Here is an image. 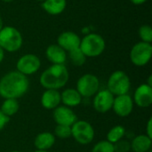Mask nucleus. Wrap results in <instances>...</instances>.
<instances>
[{"label": "nucleus", "mask_w": 152, "mask_h": 152, "mask_svg": "<svg viewBox=\"0 0 152 152\" xmlns=\"http://www.w3.org/2000/svg\"><path fill=\"white\" fill-rule=\"evenodd\" d=\"M29 88L28 77L17 70L10 71L0 78V96L4 99L21 98Z\"/></svg>", "instance_id": "obj_1"}, {"label": "nucleus", "mask_w": 152, "mask_h": 152, "mask_svg": "<svg viewBox=\"0 0 152 152\" xmlns=\"http://www.w3.org/2000/svg\"><path fill=\"white\" fill-rule=\"evenodd\" d=\"M69 79V73L65 64H52L42 72L39 77L40 85L45 89L60 90Z\"/></svg>", "instance_id": "obj_2"}, {"label": "nucleus", "mask_w": 152, "mask_h": 152, "mask_svg": "<svg viewBox=\"0 0 152 152\" xmlns=\"http://www.w3.org/2000/svg\"><path fill=\"white\" fill-rule=\"evenodd\" d=\"M22 44V35L16 28L6 26L0 30V46L4 52L15 53L20 49Z\"/></svg>", "instance_id": "obj_3"}, {"label": "nucleus", "mask_w": 152, "mask_h": 152, "mask_svg": "<svg viewBox=\"0 0 152 152\" xmlns=\"http://www.w3.org/2000/svg\"><path fill=\"white\" fill-rule=\"evenodd\" d=\"M106 43L104 38L96 33H87L80 42L79 48L88 58L100 56L105 50Z\"/></svg>", "instance_id": "obj_4"}, {"label": "nucleus", "mask_w": 152, "mask_h": 152, "mask_svg": "<svg viewBox=\"0 0 152 152\" xmlns=\"http://www.w3.org/2000/svg\"><path fill=\"white\" fill-rule=\"evenodd\" d=\"M131 88V80L129 76L123 70H116L110 74L107 89L114 95H123L129 93Z\"/></svg>", "instance_id": "obj_5"}, {"label": "nucleus", "mask_w": 152, "mask_h": 152, "mask_svg": "<svg viewBox=\"0 0 152 152\" xmlns=\"http://www.w3.org/2000/svg\"><path fill=\"white\" fill-rule=\"evenodd\" d=\"M95 136L94 126L86 120H77L71 126V137L81 145L90 144Z\"/></svg>", "instance_id": "obj_6"}, {"label": "nucleus", "mask_w": 152, "mask_h": 152, "mask_svg": "<svg viewBox=\"0 0 152 152\" xmlns=\"http://www.w3.org/2000/svg\"><path fill=\"white\" fill-rule=\"evenodd\" d=\"M76 89L82 98L94 97V95L100 90V80L98 77L94 74H84L77 79Z\"/></svg>", "instance_id": "obj_7"}, {"label": "nucleus", "mask_w": 152, "mask_h": 152, "mask_svg": "<svg viewBox=\"0 0 152 152\" xmlns=\"http://www.w3.org/2000/svg\"><path fill=\"white\" fill-rule=\"evenodd\" d=\"M152 56V45L150 43L138 42L130 51V61L137 67H143L147 65Z\"/></svg>", "instance_id": "obj_8"}, {"label": "nucleus", "mask_w": 152, "mask_h": 152, "mask_svg": "<svg viewBox=\"0 0 152 152\" xmlns=\"http://www.w3.org/2000/svg\"><path fill=\"white\" fill-rule=\"evenodd\" d=\"M41 67V61L36 54L26 53L22 55L16 63V70L24 76H31L37 73Z\"/></svg>", "instance_id": "obj_9"}, {"label": "nucleus", "mask_w": 152, "mask_h": 152, "mask_svg": "<svg viewBox=\"0 0 152 152\" xmlns=\"http://www.w3.org/2000/svg\"><path fill=\"white\" fill-rule=\"evenodd\" d=\"M115 96L106 88L99 90L93 99V107L99 113H107L112 109Z\"/></svg>", "instance_id": "obj_10"}, {"label": "nucleus", "mask_w": 152, "mask_h": 152, "mask_svg": "<svg viewBox=\"0 0 152 152\" xmlns=\"http://www.w3.org/2000/svg\"><path fill=\"white\" fill-rule=\"evenodd\" d=\"M134 107V103L132 96L126 94L115 96L111 110L117 116L120 118H126L133 112Z\"/></svg>", "instance_id": "obj_11"}, {"label": "nucleus", "mask_w": 152, "mask_h": 152, "mask_svg": "<svg viewBox=\"0 0 152 152\" xmlns=\"http://www.w3.org/2000/svg\"><path fill=\"white\" fill-rule=\"evenodd\" d=\"M53 118L57 125L69 126H71L77 120L74 110L64 105H59L53 110Z\"/></svg>", "instance_id": "obj_12"}, {"label": "nucleus", "mask_w": 152, "mask_h": 152, "mask_svg": "<svg viewBox=\"0 0 152 152\" xmlns=\"http://www.w3.org/2000/svg\"><path fill=\"white\" fill-rule=\"evenodd\" d=\"M132 98L134 105L140 108H149L152 104V86L146 83L140 85Z\"/></svg>", "instance_id": "obj_13"}, {"label": "nucleus", "mask_w": 152, "mask_h": 152, "mask_svg": "<svg viewBox=\"0 0 152 152\" xmlns=\"http://www.w3.org/2000/svg\"><path fill=\"white\" fill-rule=\"evenodd\" d=\"M80 37L73 31H64L57 37V45L66 52H70L80 45Z\"/></svg>", "instance_id": "obj_14"}, {"label": "nucleus", "mask_w": 152, "mask_h": 152, "mask_svg": "<svg viewBox=\"0 0 152 152\" xmlns=\"http://www.w3.org/2000/svg\"><path fill=\"white\" fill-rule=\"evenodd\" d=\"M41 105L44 109L53 110L61 105V92L59 90L45 89L41 95Z\"/></svg>", "instance_id": "obj_15"}, {"label": "nucleus", "mask_w": 152, "mask_h": 152, "mask_svg": "<svg viewBox=\"0 0 152 152\" xmlns=\"http://www.w3.org/2000/svg\"><path fill=\"white\" fill-rule=\"evenodd\" d=\"M83 98L76 88H66L61 93V102L62 105L69 108H75L82 103Z\"/></svg>", "instance_id": "obj_16"}, {"label": "nucleus", "mask_w": 152, "mask_h": 152, "mask_svg": "<svg viewBox=\"0 0 152 152\" xmlns=\"http://www.w3.org/2000/svg\"><path fill=\"white\" fill-rule=\"evenodd\" d=\"M45 56L52 64H64L67 60V52L57 44L50 45L45 50Z\"/></svg>", "instance_id": "obj_17"}, {"label": "nucleus", "mask_w": 152, "mask_h": 152, "mask_svg": "<svg viewBox=\"0 0 152 152\" xmlns=\"http://www.w3.org/2000/svg\"><path fill=\"white\" fill-rule=\"evenodd\" d=\"M55 140H56V137L54 136L53 133L42 132L36 136L34 140V145L37 150L48 151L54 145Z\"/></svg>", "instance_id": "obj_18"}, {"label": "nucleus", "mask_w": 152, "mask_h": 152, "mask_svg": "<svg viewBox=\"0 0 152 152\" xmlns=\"http://www.w3.org/2000/svg\"><path fill=\"white\" fill-rule=\"evenodd\" d=\"M131 142V151L134 152H148L151 150L152 139L146 134L134 136Z\"/></svg>", "instance_id": "obj_19"}, {"label": "nucleus", "mask_w": 152, "mask_h": 152, "mask_svg": "<svg viewBox=\"0 0 152 152\" xmlns=\"http://www.w3.org/2000/svg\"><path fill=\"white\" fill-rule=\"evenodd\" d=\"M67 6V0H45L42 8L50 15H59L64 12Z\"/></svg>", "instance_id": "obj_20"}, {"label": "nucleus", "mask_w": 152, "mask_h": 152, "mask_svg": "<svg viewBox=\"0 0 152 152\" xmlns=\"http://www.w3.org/2000/svg\"><path fill=\"white\" fill-rule=\"evenodd\" d=\"M20 109L18 100L16 99H4L1 104L0 110L9 118L14 116Z\"/></svg>", "instance_id": "obj_21"}, {"label": "nucleus", "mask_w": 152, "mask_h": 152, "mask_svg": "<svg viewBox=\"0 0 152 152\" xmlns=\"http://www.w3.org/2000/svg\"><path fill=\"white\" fill-rule=\"evenodd\" d=\"M126 131L123 126H120V125L115 126L111 129H110V131L108 132L106 140L110 142V143L114 144L117 142L124 139V137L126 136Z\"/></svg>", "instance_id": "obj_22"}, {"label": "nucleus", "mask_w": 152, "mask_h": 152, "mask_svg": "<svg viewBox=\"0 0 152 152\" xmlns=\"http://www.w3.org/2000/svg\"><path fill=\"white\" fill-rule=\"evenodd\" d=\"M69 58L74 66L80 67L86 63L87 57L84 54V53L78 47V48H76V49L69 52Z\"/></svg>", "instance_id": "obj_23"}, {"label": "nucleus", "mask_w": 152, "mask_h": 152, "mask_svg": "<svg viewBox=\"0 0 152 152\" xmlns=\"http://www.w3.org/2000/svg\"><path fill=\"white\" fill-rule=\"evenodd\" d=\"M54 136L61 140L69 139L71 137V126L57 125L54 129Z\"/></svg>", "instance_id": "obj_24"}, {"label": "nucleus", "mask_w": 152, "mask_h": 152, "mask_svg": "<svg viewBox=\"0 0 152 152\" xmlns=\"http://www.w3.org/2000/svg\"><path fill=\"white\" fill-rule=\"evenodd\" d=\"M139 37L142 42L145 43H150L151 44L152 42V28L151 25L144 24L142 25L139 28Z\"/></svg>", "instance_id": "obj_25"}, {"label": "nucleus", "mask_w": 152, "mask_h": 152, "mask_svg": "<svg viewBox=\"0 0 152 152\" xmlns=\"http://www.w3.org/2000/svg\"><path fill=\"white\" fill-rule=\"evenodd\" d=\"M91 152H114V146L107 140L100 141L93 146Z\"/></svg>", "instance_id": "obj_26"}, {"label": "nucleus", "mask_w": 152, "mask_h": 152, "mask_svg": "<svg viewBox=\"0 0 152 152\" xmlns=\"http://www.w3.org/2000/svg\"><path fill=\"white\" fill-rule=\"evenodd\" d=\"M114 152H129L131 151V142L128 140L122 139L113 144Z\"/></svg>", "instance_id": "obj_27"}, {"label": "nucleus", "mask_w": 152, "mask_h": 152, "mask_svg": "<svg viewBox=\"0 0 152 152\" xmlns=\"http://www.w3.org/2000/svg\"><path fill=\"white\" fill-rule=\"evenodd\" d=\"M10 118L8 117H6L1 110H0V131H2L7 125V123L9 122Z\"/></svg>", "instance_id": "obj_28"}, {"label": "nucleus", "mask_w": 152, "mask_h": 152, "mask_svg": "<svg viewBox=\"0 0 152 152\" xmlns=\"http://www.w3.org/2000/svg\"><path fill=\"white\" fill-rule=\"evenodd\" d=\"M145 129H146V133H145V134L152 139V118H149V120H148V122H147V125H146V128H145Z\"/></svg>", "instance_id": "obj_29"}, {"label": "nucleus", "mask_w": 152, "mask_h": 152, "mask_svg": "<svg viewBox=\"0 0 152 152\" xmlns=\"http://www.w3.org/2000/svg\"><path fill=\"white\" fill-rule=\"evenodd\" d=\"M130 1H131L133 4L139 5V4H144L147 0H130Z\"/></svg>", "instance_id": "obj_30"}, {"label": "nucleus", "mask_w": 152, "mask_h": 152, "mask_svg": "<svg viewBox=\"0 0 152 152\" xmlns=\"http://www.w3.org/2000/svg\"><path fill=\"white\" fill-rule=\"evenodd\" d=\"M4 49L0 46V63L4 61Z\"/></svg>", "instance_id": "obj_31"}, {"label": "nucleus", "mask_w": 152, "mask_h": 152, "mask_svg": "<svg viewBox=\"0 0 152 152\" xmlns=\"http://www.w3.org/2000/svg\"><path fill=\"white\" fill-rule=\"evenodd\" d=\"M3 27H4V21H3V18H2V16L0 15V30L3 28Z\"/></svg>", "instance_id": "obj_32"}, {"label": "nucleus", "mask_w": 152, "mask_h": 152, "mask_svg": "<svg viewBox=\"0 0 152 152\" xmlns=\"http://www.w3.org/2000/svg\"><path fill=\"white\" fill-rule=\"evenodd\" d=\"M34 152H48V151H41V150H36Z\"/></svg>", "instance_id": "obj_33"}, {"label": "nucleus", "mask_w": 152, "mask_h": 152, "mask_svg": "<svg viewBox=\"0 0 152 152\" xmlns=\"http://www.w3.org/2000/svg\"><path fill=\"white\" fill-rule=\"evenodd\" d=\"M3 2H5V3H10V2H12L13 0H1Z\"/></svg>", "instance_id": "obj_34"}, {"label": "nucleus", "mask_w": 152, "mask_h": 152, "mask_svg": "<svg viewBox=\"0 0 152 152\" xmlns=\"http://www.w3.org/2000/svg\"><path fill=\"white\" fill-rule=\"evenodd\" d=\"M37 1H38V2H41V3H43V2H44L45 0H37Z\"/></svg>", "instance_id": "obj_35"}, {"label": "nucleus", "mask_w": 152, "mask_h": 152, "mask_svg": "<svg viewBox=\"0 0 152 152\" xmlns=\"http://www.w3.org/2000/svg\"><path fill=\"white\" fill-rule=\"evenodd\" d=\"M10 152H22V151H10Z\"/></svg>", "instance_id": "obj_36"}, {"label": "nucleus", "mask_w": 152, "mask_h": 152, "mask_svg": "<svg viewBox=\"0 0 152 152\" xmlns=\"http://www.w3.org/2000/svg\"><path fill=\"white\" fill-rule=\"evenodd\" d=\"M148 152H152V150H151V151H149Z\"/></svg>", "instance_id": "obj_37"}]
</instances>
